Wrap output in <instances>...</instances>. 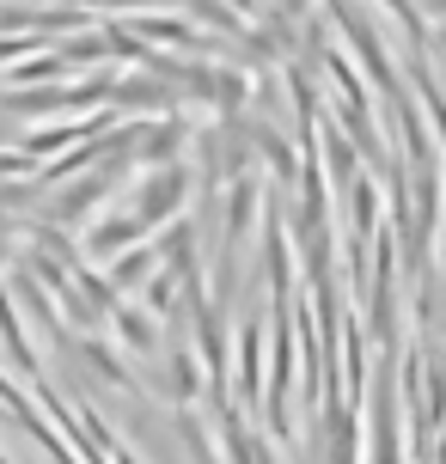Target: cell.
<instances>
[{"mask_svg": "<svg viewBox=\"0 0 446 464\" xmlns=\"http://www.w3.org/2000/svg\"><path fill=\"white\" fill-rule=\"evenodd\" d=\"M184 19L196 24V31L208 24V37H227V31H238V24H245L227 0H184Z\"/></svg>", "mask_w": 446, "mask_h": 464, "instance_id": "2", "label": "cell"}, {"mask_svg": "<svg viewBox=\"0 0 446 464\" xmlns=\"http://www.w3.org/2000/svg\"><path fill=\"white\" fill-rule=\"evenodd\" d=\"M178 202H184V171L171 165V171H160V178H153V189H141L135 220H141V227H153V220H160V214H171Z\"/></svg>", "mask_w": 446, "mask_h": 464, "instance_id": "1", "label": "cell"}, {"mask_svg": "<svg viewBox=\"0 0 446 464\" xmlns=\"http://www.w3.org/2000/svg\"><path fill=\"white\" fill-rule=\"evenodd\" d=\"M62 73H68V62H62V55H44V49H37V55L24 62V68H13V86H31V80H62Z\"/></svg>", "mask_w": 446, "mask_h": 464, "instance_id": "3", "label": "cell"}, {"mask_svg": "<svg viewBox=\"0 0 446 464\" xmlns=\"http://www.w3.org/2000/svg\"><path fill=\"white\" fill-rule=\"evenodd\" d=\"M37 6H92V0H37Z\"/></svg>", "mask_w": 446, "mask_h": 464, "instance_id": "4", "label": "cell"}]
</instances>
